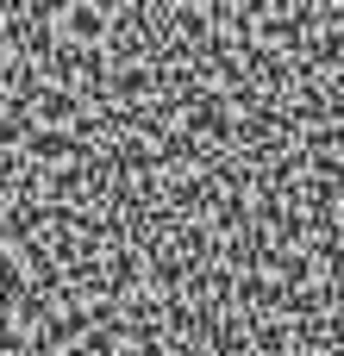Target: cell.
<instances>
[{
	"instance_id": "6da1fadb",
	"label": "cell",
	"mask_w": 344,
	"mask_h": 356,
	"mask_svg": "<svg viewBox=\"0 0 344 356\" xmlns=\"http://www.w3.org/2000/svg\"><path fill=\"white\" fill-rule=\"evenodd\" d=\"M107 25H113L107 6H63V31H69V44H94V50H100Z\"/></svg>"
},
{
	"instance_id": "7a4b0ae2",
	"label": "cell",
	"mask_w": 344,
	"mask_h": 356,
	"mask_svg": "<svg viewBox=\"0 0 344 356\" xmlns=\"http://www.w3.org/2000/svg\"><path fill=\"white\" fill-rule=\"evenodd\" d=\"M31 113H38V119H50V125L75 119V88H56V81H50V88H38V94H31Z\"/></svg>"
}]
</instances>
